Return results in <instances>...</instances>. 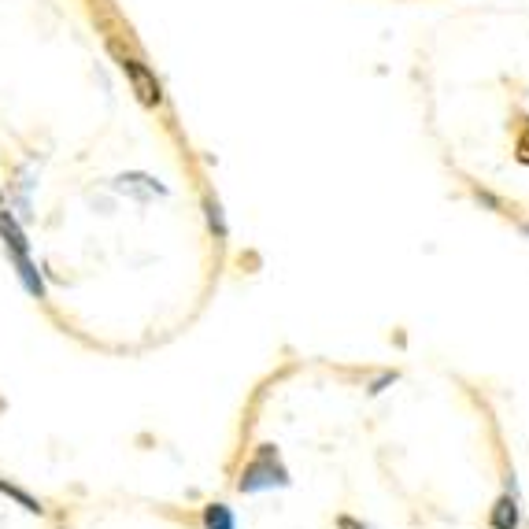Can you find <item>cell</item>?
<instances>
[{
    "label": "cell",
    "instance_id": "1",
    "mask_svg": "<svg viewBox=\"0 0 529 529\" xmlns=\"http://www.w3.org/2000/svg\"><path fill=\"white\" fill-rule=\"evenodd\" d=\"M0 241L8 248V259H12L15 274H19V282L30 296H45V282H41V274H37L34 259H30V241H26V230L19 226L12 211H0Z\"/></svg>",
    "mask_w": 529,
    "mask_h": 529
},
{
    "label": "cell",
    "instance_id": "2",
    "mask_svg": "<svg viewBox=\"0 0 529 529\" xmlns=\"http://www.w3.org/2000/svg\"><path fill=\"white\" fill-rule=\"evenodd\" d=\"M289 485V470H285L282 456L274 444H256L252 459L245 463L241 478H237V489L241 493H263V489H285Z\"/></svg>",
    "mask_w": 529,
    "mask_h": 529
},
{
    "label": "cell",
    "instance_id": "3",
    "mask_svg": "<svg viewBox=\"0 0 529 529\" xmlns=\"http://www.w3.org/2000/svg\"><path fill=\"white\" fill-rule=\"evenodd\" d=\"M111 52H115V60H119V67H123V74L130 78V89L137 93V100L145 104V108H160L163 104V86L160 78L148 71L145 63L137 60V56H126L119 45H111Z\"/></svg>",
    "mask_w": 529,
    "mask_h": 529
},
{
    "label": "cell",
    "instance_id": "4",
    "mask_svg": "<svg viewBox=\"0 0 529 529\" xmlns=\"http://www.w3.org/2000/svg\"><path fill=\"white\" fill-rule=\"evenodd\" d=\"M489 526L493 529H518V500L515 493H504L489 507Z\"/></svg>",
    "mask_w": 529,
    "mask_h": 529
},
{
    "label": "cell",
    "instance_id": "5",
    "mask_svg": "<svg viewBox=\"0 0 529 529\" xmlns=\"http://www.w3.org/2000/svg\"><path fill=\"white\" fill-rule=\"evenodd\" d=\"M0 496H8V500H15V504L23 507V511H30V515H45V504H41L37 496L26 493V489L12 485V481H4V478H0Z\"/></svg>",
    "mask_w": 529,
    "mask_h": 529
},
{
    "label": "cell",
    "instance_id": "6",
    "mask_svg": "<svg viewBox=\"0 0 529 529\" xmlns=\"http://www.w3.org/2000/svg\"><path fill=\"white\" fill-rule=\"evenodd\" d=\"M204 529H237L234 511L226 504H208L204 507Z\"/></svg>",
    "mask_w": 529,
    "mask_h": 529
},
{
    "label": "cell",
    "instance_id": "7",
    "mask_svg": "<svg viewBox=\"0 0 529 529\" xmlns=\"http://www.w3.org/2000/svg\"><path fill=\"white\" fill-rule=\"evenodd\" d=\"M515 160L522 167H529V119L518 123V134H515Z\"/></svg>",
    "mask_w": 529,
    "mask_h": 529
},
{
    "label": "cell",
    "instance_id": "8",
    "mask_svg": "<svg viewBox=\"0 0 529 529\" xmlns=\"http://www.w3.org/2000/svg\"><path fill=\"white\" fill-rule=\"evenodd\" d=\"M204 211H208V226L215 230V237H226V222H222V208H219V200H204Z\"/></svg>",
    "mask_w": 529,
    "mask_h": 529
},
{
    "label": "cell",
    "instance_id": "9",
    "mask_svg": "<svg viewBox=\"0 0 529 529\" xmlns=\"http://www.w3.org/2000/svg\"><path fill=\"white\" fill-rule=\"evenodd\" d=\"M337 529H370V526L356 522V518H352V515H341V518H337Z\"/></svg>",
    "mask_w": 529,
    "mask_h": 529
},
{
    "label": "cell",
    "instance_id": "10",
    "mask_svg": "<svg viewBox=\"0 0 529 529\" xmlns=\"http://www.w3.org/2000/svg\"><path fill=\"white\" fill-rule=\"evenodd\" d=\"M522 234H529V226H522Z\"/></svg>",
    "mask_w": 529,
    "mask_h": 529
}]
</instances>
